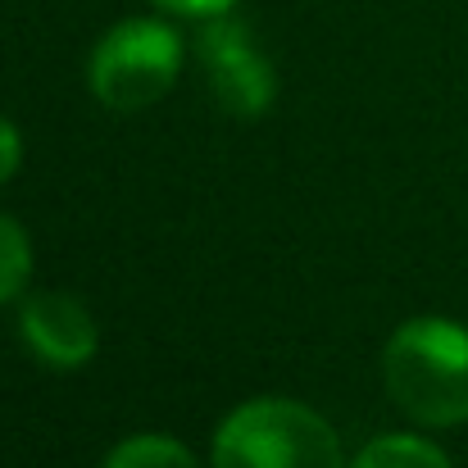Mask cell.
Returning a JSON list of instances; mask_svg holds the SVG:
<instances>
[{"instance_id":"cell-1","label":"cell","mask_w":468,"mask_h":468,"mask_svg":"<svg viewBox=\"0 0 468 468\" xmlns=\"http://www.w3.org/2000/svg\"><path fill=\"white\" fill-rule=\"evenodd\" d=\"M382 378L391 400L428 423H468V332L451 318H410L396 327L382 355Z\"/></svg>"},{"instance_id":"cell-2","label":"cell","mask_w":468,"mask_h":468,"mask_svg":"<svg viewBox=\"0 0 468 468\" xmlns=\"http://www.w3.org/2000/svg\"><path fill=\"white\" fill-rule=\"evenodd\" d=\"M214 468H341V441L301 400H250L223 419Z\"/></svg>"},{"instance_id":"cell-3","label":"cell","mask_w":468,"mask_h":468,"mask_svg":"<svg viewBox=\"0 0 468 468\" xmlns=\"http://www.w3.org/2000/svg\"><path fill=\"white\" fill-rule=\"evenodd\" d=\"M182 73V37L159 18H128L110 27L91 55V91L105 110L133 114L168 96Z\"/></svg>"},{"instance_id":"cell-4","label":"cell","mask_w":468,"mask_h":468,"mask_svg":"<svg viewBox=\"0 0 468 468\" xmlns=\"http://www.w3.org/2000/svg\"><path fill=\"white\" fill-rule=\"evenodd\" d=\"M200 59H205V78H209L218 110H228L237 119L269 114V105L278 96V78H273L269 55L255 46V37L241 18H232V14L205 18Z\"/></svg>"},{"instance_id":"cell-5","label":"cell","mask_w":468,"mask_h":468,"mask_svg":"<svg viewBox=\"0 0 468 468\" xmlns=\"http://www.w3.org/2000/svg\"><path fill=\"white\" fill-rule=\"evenodd\" d=\"M23 341L37 359L55 364V368H78L96 355V323L82 301L64 296V292H41L32 296L18 314Z\"/></svg>"},{"instance_id":"cell-6","label":"cell","mask_w":468,"mask_h":468,"mask_svg":"<svg viewBox=\"0 0 468 468\" xmlns=\"http://www.w3.org/2000/svg\"><path fill=\"white\" fill-rule=\"evenodd\" d=\"M355 468H451V460L423 437H378L359 451Z\"/></svg>"},{"instance_id":"cell-7","label":"cell","mask_w":468,"mask_h":468,"mask_svg":"<svg viewBox=\"0 0 468 468\" xmlns=\"http://www.w3.org/2000/svg\"><path fill=\"white\" fill-rule=\"evenodd\" d=\"M105 468H196V460L173 437H133L105 460Z\"/></svg>"},{"instance_id":"cell-8","label":"cell","mask_w":468,"mask_h":468,"mask_svg":"<svg viewBox=\"0 0 468 468\" xmlns=\"http://www.w3.org/2000/svg\"><path fill=\"white\" fill-rule=\"evenodd\" d=\"M32 278V246H27V232L0 214V301L18 296Z\"/></svg>"},{"instance_id":"cell-9","label":"cell","mask_w":468,"mask_h":468,"mask_svg":"<svg viewBox=\"0 0 468 468\" xmlns=\"http://www.w3.org/2000/svg\"><path fill=\"white\" fill-rule=\"evenodd\" d=\"M18 159H23V142H18V128L9 119H0V182H9L18 173Z\"/></svg>"},{"instance_id":"cell-10","label":"cell","mask_w":468,"mask_h":468,"mask_svg":"<svg viewBox=\"0 0 468 468\" xmlns=\"http://www.w3.org/2000/svg\"><path fill=\"white\" fill-rule=\"evenodd\" d=\"M173 14H186V18H214V14H228L237 0H155Z\"/></svg>"}]
</instances>
